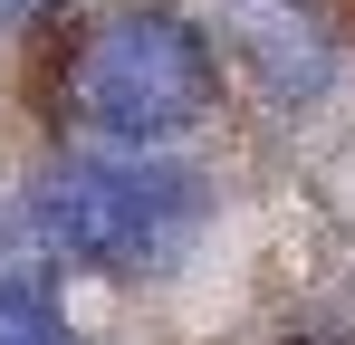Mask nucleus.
I'll return each mask as SVG.
<instances>
[{"instance_id":"f257e3e1","label":"nucleus","mask_w":355,"mask_h":345,"mask_svg":"<svg viewBox=\"0 0 355 345\" xmlns=\"http://www.w3.org/2000/svg\"><path fill=\"white\" fill-rule=\"evenodd\" d=\"M58 96L96 144H173L211 106V39L182 10H106L67 48Z\"/></svg>"},{"instance_id":"f03ea898","label":"nucleus","mask_w":355,"mask_h":345,"mask_svg":"<svg viewBox=\"0 0 355 345\" xmlns=\"http://www.w3.org/2000/svg\"><path fill=\"white\" fill-rule=\"evenodd\" d=\"M192 202H202L192 172L154 163V144H96V154H67L58 172H39L29 230L67 269H154L192 230Z\"/></svg>"},{"instance_id":"7ed1b4c3","label":"nucleus","mask_w":355,"mask_h":345,"mask_svg":"<svg viewBox=\"0 0 355 345\" xmlns=\"http://www.w3.org/2000/svg\"><path fill=\"white\" fill-rule=\"evenodd\" d=\"M221 29L240 39V57L259 67V87H269L279 106L327 96V77H336V29H327L317 0H221Z\"/></svg>"},{"instance_id":"20e7f679","label":"nucleus","mask_w":355,"mask_h":345,"mask_svg":"<svg viewBox=\"0 0 355 345\" xmlns=\"http://www.w3.org/2000/svg\"><path fill=\"white\" fill-rule=\"evenodd\" d=\"M0 345H77V326L49 307L39 278H0Z\"/></svg>"},{"instance_id":"39448f33","label":"nucleus","mask_w":355,"mask_h":345,"mask_svg":"<svg viewBox=\"0 0 355 345\" xmlns=\"http://www.w3.org/2000/svg\"><path fill=\"white\" fill-rule=\"evenodd\" d=\"M39 10H49V0H0V19H39Z\"/></svg>"}]
</instances>
